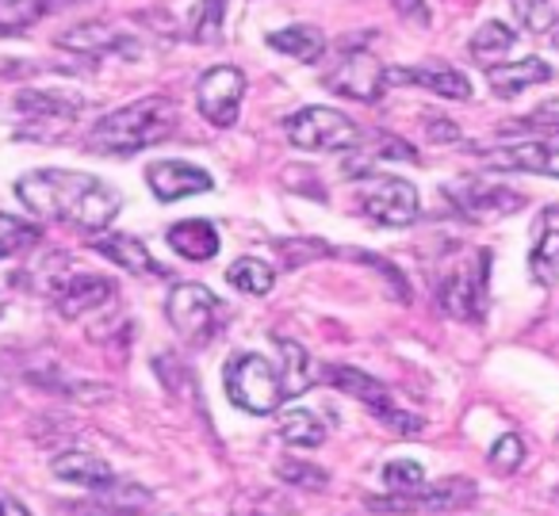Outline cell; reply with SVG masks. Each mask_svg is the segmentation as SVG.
Returning <instances> with one entry per match:
<instances>
[{
    "label": "cell",
    "instance_id": "1",
    "mask_svg": "<svg viewBox=\"0 0 559 516\" xmlns=\"http://www.w3.org/2000/svg\"><path fill=\"white\" fill-rule=\"evenodd\" d=\"M16 195L35 218L62 223L85 233H104L123 200L100 177L73 169H35L16 180Z\"/></svg>",
    "mask_w": 559,
    "mask_h": 516
},
{
    "label": "cell",
    "instance_id": "2",
    "mask_svg": "<svg viewBox=\"0 0 559 516\" xmlns=\"http://www.w3.org/2000/svg\"><path fill=\"white\" fill-rule=\"evenodd\" d=\"M180 123V108L169 96H142L111 116L96 119L88 131V149L108 157H131L165 142Z\"/></svg>",
    "mask_w": 559,
    "mask_h": 516
},
{
    "label": "cell",
    "instance_id": "3",
    "mask_svg": "<svg viewBox=\"0 0 559 516\" xmlns=\"http://www.w3.org/2000/svg\"><path fill=\"white\" fill-rule=\"evenodd\" d=\"M223 386H226V398L253 417H269L272 409H280V401H284L280 368H272V363L257 352H234L223 368Z\"/></svg>",
    "mask_w": 559,
    "mask_h": 516
},
{
    "label": "cell",
    "instance_id": "4",
    "mask_svg": "<svg viewBox=\"0 0 559 516\" xmlns=\"http://www.w3.org/2000/svg\"><path fill=\"white\" fill-rule=\"evenodd\" d=\"M284 134L304 154H345V149L365 146V131L345 111L322 108V104L292 111L284 119Z\"/></svg>",
    "mask_w": 559,
    "mask_h": 516
},
{
    "label": "cell",
    "instance_id": "5",
    "mask_svg": "<svg viewBox=\"0 0 559 516\" xmlns=\"http://www.w3.org/2000/svg\"><path fill=\"white\" fill-rule=\"evenodd\" d=\"M165 317H169V325L188 340V345L203 348L226 329L230 310H226V302L218 299L211 287L177 284L169 291V299H165Z\"/></svg>",
    "mask_w": 559,
    "mask_h": 516
},
{
    "label": "cell",
    "instance_id": "6",
    "mask_svg": "<svg viewBox=\"0 0 559 516\" xmlns=\"http://www.w3.org/2000/svg\"><path fill=\"white\" fill-rule=\"evenodd\" d=\"M326 383L334 386V391L349 394V398L365 401V406L372 409V413L380 417L388 429L403 432V436H418V432L426 429V421H421V417H414V413H406V409H399L388 386H383L380 379L368 375V371L349 368V363H337V368H326Z\"/></svg>",
    "mask_w": 559,
    "mask_h": 516
},
{
    "label": "cell",
    "instance_id": "7",
    "mask_svg": "<svg viewBox=\"0 0 559 516\" xmlns=\"http://www.w3.org/2000/svg\"><path fill=\"white\" fill-rule=\"evenodd\" d=\"M487 279H490V253L479 249L472 261L452 268L437 284V302L456 322H483V314H487Z\"/></svg>",
    "mask_w": 559,
    "mask_h": 516
},
{
    "label": "cell",
    "instance_id": "8",
    "mask_svg": "<svg viewBox=\"0 0 559 516\" xmlns=\"http://www.w3.org/2000/svg\"><path fill=\"white\" fill-rule=\"evenodd\" d=\"M475 482L467 478H441L433 485H421L411 493H388V497H368L365 505L372 513H391V516H418V513H456L475 501Z\"/></svg>",
    "mask_w": 559,
    "mask_h": 516
},
{
    "label": "cell",
    "instance_id": "9",
    "mask_svg": "<svg viewBox=\"0 0 559 516\" xmlns=\"http://www.w3.org/2000/svg\"><path fill=\"white\" fill-rule=\"evenodd\" d=\"M360 207L372 223L391 226V230H403V226L418 223V188L403 177H368L360 188Z\"/></svg>",
    "mask_w": 559,
    "mask_h": 516
},
{
    "label": "cell",
    "instance_id": "10",
    "mask_svg": "<svg viewBox=\"0 0 559 516\" xmlns=\"http://www.w3.org/2000/svg\"><path fill=\"white\" fill-rule=\"evenodd\" d=\"M241 100H246V73L238 65H211L195 81V108L211 127H234L238 123Z\"/></svg>",
    "mask_w": 559,
    "mask_h": 516
},
{
    "label": "cell",
    "instance_id": "11",
    "mask_svg": "<svg viewBox=\"0 0 559 516\" xmlns=\"http://www.w3.org/2000/svg\"><path fill=\"white\" fill-rule=\"evenodd\" d=\"M326 88L345 100L357 104H376L388 88V70L380 65V58L365 47H349L345 58L334 65V73H326Z\"/></svg>",
    "mask_w": 559,
    "mask_h": 516
},
{
    "label": "cell",
    "instance_id": "12",
    "mask_svg": "<svg viewBox=\"0 0 559 516\" xmlns=\"http://www.w3.org/2000/svg\"><path fill=\"white\" fill-rule=\"evenodd\" d=\"M444 195L472 223H487V218H502L525 207V195L521 192H513L506 184H487V180H460V184L444 188Z\"/></svg>",
    "mask_w": 559,
    "mask_h": 516
},
{
    "label": "cell",
    "instance_id": "13",
    "mask_svg": "<svg viewBox=\"0 0 559 516\" xmlns=\"http://www.w3.org/2000/svg\"><path fill=\"white\" fill-rule=\"evenodd\" d=\"M16 111L27 123L50 127V134H62L85 111V100L78 93H58V88H24L16 96Z\"/></svg>",
    "mask_w": 559,
    "mask_h": 516
},
{
    "label": "cell",
    "instance_id": "14",
    "mask_svg": "<svg viewBox=\"0 0 559 516\" xmlns=\"http://www.w3.org/2000/svg\"><path fill=\"white\" fill-rule=\"evenodd\" d=\"M483 161L490 169H518V172H540V177H559V134L556 139H521L510 146L487 149Z\"/></svg>",
    "mask_w": 559,
    "mask_h": 516
},
{
    "label": "cell",
    "instance_id": "15",
    "mask_svg": "<svg viewBox=\"0 0 559 516\" xmlns=\"http://www.w3.org/2000/svg\"><path fill=\"white\" fill-rule=\"evenodd\" d=\"M146 184L150 192L157 195L162 203H177V200H188V195H203L215 188L207 169L200 165H188V161H154L146 169Z\"/></svg>",
    "mask_w": 559,
    "mask_h": 516
},
{
    "label": "cell",
    "instance_id": "16",
    "mask_svg": "<svg viewBox=\"0 0 559 516\" xmlns=\"http://www.w3.org/2000/svg\"><path fill=\"white\" fill-rule=\"evenodd\" d=\"M116 295V284L108 276H66L50 287V299H55L58 314L62 317H81V314H93L100 310L104 302Z\"/></svg>",
    "mask_w": 559,
    "mask_h": 516
},
{
    "label": "cell",
    "instance_id": "17",
    "mask_svg": "<svg viewBox=\"0 0 559 516\" xmlns=\"http://www.w3.org/2000/svg\"><path fill=\"white\" fill-rule=\"evenodd\" d=\"M388 85H418L441 100H472V81L456 65H411V70H388Z\"/></svg>",
    "mask_w": 559,
    "mask_h": 516
},
{
    "label": "cell",
    "instance_id": "18",
    "mask_svg": "<svg viewBox=\"0 0 559 516\" xmlns=\"http://www.w3.org/2000/svg\"><path fill=\"white\" fill-rule=\"evenodd\" d=\"M62 50H73V55H88V58H104V55H134L131 35H123L119 27L104 24V20H93V24H78L58 39Z\"/></svg>",
    "mask_w": 559,
    "mask_h": 516
},
{
    "label": "cell",
    "instance_id": "19",
    "mask_svg": "<svg viewBox=\"0 0 559 516\" xmlns=\"http://www.w3.org/2000/svg\"><path fill=\"white\" fill-rule=\"evenodd\" d=\"M528 276H533L536 287L559 284V203L556 207H544L540 215L533 253H528Z\"/></svg>",
    "mask_w": 559,
    "mask_h": 516
},
{
    "label": "cell",
    "instance_id": "20",
    "mask_svg": "<svg viewBox=\"0 0 559 516\" xmlns=\"http://www.w3.org/2000/svg\"><path fill=\"white\" fill-rule=\"evenodd\" d=\"M556 77V70H551L544 58H521V62H498L487 70V85L495 88V96H502V100H513L518 93H525V88L533 85H544V81Z\"/></svg>",
    "mask_w": 559,
    "mask_h": 516
},
{
    "label": "cell",
    "instance_id": "21",
    "mask_svg": "<svg viewBox=\"0 0 559 516\" xmlns=\"http://www.w3.org/2000/svg\"><path fill=\"white\" fill-rule=\"evenodd\" d=\"M93 249L100 256H108L111 264L127 268L131 276H169V272L150 256V249L142 245L139 238H131V233H100V238L93 241Z\"/></svg>",
    "mask_w": 559,
    "mask_h": 516
},
{
    "label": "cell",
    "instance_id": "22",
    "mask_svg": "<svg viewBox=\"0 0 559 516\" xmlns=\"http://www.w3.org/2000/svg\"><path fill=\"white\" fill-rule=\"evenodd\" d=\"M169 245H173V253L177 256H185V261H192V264H203V261H215L218 256V230L207 223V218H185V223H177V226H169Z\"/></svg>",
    "mask_w": 559,
    "mask_h": 516
},
{
    "label": "cell",
    "instance_id": "23",
    "mask_svg": "<svg viewBox=\"0 0 559 516\" xmlns=\"http://www.w3.org/2000/svg\"><path fill=\"white\" fill-rule=\"evenodd\" d=\"M55 475L70 485H85V490H108V485H116V470L93 452H62L55 459Z\"/></svg>",
    "mask_w": 559,
    "mask_h": 516
},
{
    "label": "cell",
    "instance_id": "24",
    "mask_svg": "<svg viewBox=\"0 0 559 516\" xmlns=\"http://www.w3.org/2000/svg\"><path fill=\"white\" fill-rule=\"evenodd\" d=\"M269 47L276 50V55H288L304 65H314L326 55V35H322L319 27H304V24L280 27V32L269 35Z\"/></svg>",
    "mask_w": 559,
    "mask_h": 516
},
{
    "label": "cell",
    "instance_id": "25",
    "mask_svg": "<svg viewBox=\"0 0 559 516\" xmlns=\"http://www.w3.org/2000/svg\"><path fill=\"white\" fill-rule=\"evenodd\" d=\"M280 348V379H284V398H299L314 386V363L304 345L296 340H276Z\"/></svg>",
    "mask_w": 559,
    "mask_h": 516
},
{
    "label": "cell",
    "instance_id": "26",
    "mask_svg": "<svg viewBox=\"0 0 559 516\" xmlns=\"http://www.w3.org/2000/svg\"><path fill=\"white\" fill-rule=\"evenodd\" d=\"M513 47H518V35H513V27H506L502 20H487V24L472 35V43H467V50H472V58L483 70L498 65Z\"/></svg>",
    "mask_w": 559,
    "mask_h": 516
},
{
    "label": "cell",
    "instance_id": "27",
    "mask_svg": "<svg viewBox=\"0 0 559 516\" xmlns=\"http://www.w3.org/2000/svg\"><path fill=\"white\" fill-rule=\"evenodd\" d=\"M58 9V0H0V35H20L47 20Z\"/></svg>",
    "mask_w": 559,
    "mask_h": 516
},
{
    "label": "cell",
    "instance_id": "28",
    "mask_svg": "<svg viewBox=\"0 0 559 516\" xmlns=\"http://www.w3.org/2000/svg\"><path fill=\"white\" fill-rule=\"evenodd\" d=\"M226 279H230V287H238L241 295L261 299V295H269L272 284H276V272L264 261H257V256H238V261L226 268Z\"/></svg>",
    "mask_w": 559,
    "mask_h": 516
},
{
    "label": "cell",
    "instance_id": "29",
    "mask_svg": "<svg viewBox=\"0 0 559 516\" xmlns=\"http://www.w3.org/2000/svg\"><path fill=\"white\" fill-rule=\"evenodd\" d=\"M280 436L296 447H319L326 440V424L311 409H288V413L280 417Z\"/></svg>",
    "mask_w": 559,
    "mask_h": 516
},
{
    "label": "cell",
    "instance_id": "30",
    "mask_svg": "<svg viewBox=\"0 0 559 516\" xmlns=\"http://www.w3.org/2000/svg\"><path fill=\"white\" fill-rule=\"evenodd\" d=\"M39 238L43 233L35 223H27V218H12V215L0 211V261H4V256L24 253V249H32V245H39Z\"/></svg>",
    "mask_w": 559,
    "mask_h": 516
},
{
    "label": "cell",
    "instance_id": "31",
    "mask_svg": "<svg viewBox=\"0 0 559 516\" xmlns=\"http://www.w3.org/2000/svg\"><path fill=\"white\" fill-rule=\"evenodd\" d=\"M510 9H513V16H518V24L533 35H548L559 16L551 0H510Z\"/></svg>",
    "mask_w": 559,
    "mask_h": 516
},
{
    "label": "cell",
    "instance_id": "32",
    "mask_svg": "<svg viewBox=\"0 0 559 516\" xmlns=\"http://www.w3.org/2000/svg\"><path fill=\"white\" fill-rule=\"evenodd\" d=\"M383 482L391 485V493H411L426 485V470L414 459H391L388 467H383Z\"/></svg>",
    "mask_w": 559,
    "mask_h": 516
},
{
    "label": "cell",
    "instance_id": "33",
    "mask_svg": "<svg viewBox=\"0 0 559 516\" xmlns=\"http://www.w3.org/2000/svg\"><path fill=\"white\" fill-rule=\"evenodd\" d=\"M223 16H226V0H203L200 12H195L192 39L195 43H218V35H223Z\"/></svg>",
    "mask_w": 559,
    "mask_h": 516
},
{
    "label": "cell",
    "instance_id": "34",
    "mask_svg": "<svg viewBox=\"0 0 559 516\" xmlns=\"http://www.w3.org/2000/svg\"><path fill=\"white\" fill-rule=\"evenodd\" d=\"M521 463H525V440L513 436V432H506L502 440H495V447H490V467H495L498 475H513Z\"/></svg>",
    "mask_w": 559,
    "mask_h": 516
},
{
    "label": "cell",
    "instance_id": "35",
    "mask_svg": "<svg viewBox=\"0 0 559 516\" xmlns=\"http://www.w3.org/2000/svg\"><path fill=\"white\" fill-rule=\"evenodd\" d=\"M280 478H284V482H296V485H311V490H322V485H326V470L299 467V463H284V467H280Z\"/></svg>",
    "mask_w": 559,
    "mask_h": 516
},
{
    "label": "cell",
    "instance_id": "36",
    "mask_svg": "<svg viewBox=\"0 0 559 516\" xmlns=\"http://www.w3.org/2000/svg\"><path fill=\"white\" fill-rule=\"evenodd\" d=\"M395 12L406 20V24H418V27H429V4L426 0H391Z\"/></svg>",
    "mask_w": 559,
    "mask_h": 516
},
{
    "label": "cell",
    "instance_id": "37",
    "mask_svg": "<svg viewBox=\"0 0 559 516\" xmlns=\"http://www.w3.org/2000/svg\"><path fill=\"white\" fill-rule=\"evenodd\" d=\"M429 139H437V142H456L460 131L449 123V119H429Z\"/></svg>",
    "mask_w": 559,
    "mask_h": 516
},
{
    "label": "cell",
    "instance_id": "38",
    "mask_svg": "<svg viewBox=\"0 0 559 516\" xmlns=\"http://www.w3.org/2000/svg\"><path fill=\"white\" fill-rule=\"evenodd\" d=\"M0 516H32V513H27L24 501L9 497V493H0Z\"/></svg>",
    "mask_w": 559,
    "mask_h": 516
},
{
    "label": "cell",
    "instance_id": "39",
    "mask_svg": "<svg viewBox=\"0 0 559 516\" xmlns=\"http://www.w3.org/2000/svg\"><path fill=\"white\" fill-rule=\"evenodd\" d=\"M548 35H551V47L559 50V16H556V24H551V32H548Z\"/></svg>",
    "mask_w": 559,
    "mask_h": 516
},
{
    "label": "cell",
    "instance_id": "40",
    "mask_svg": "<svg viewBox=\"0 0 559 516\" xmlns=\"http://www.w3.org/2000/svg\"><path fill=\"white\" fill-rule=\"evenodd\" d=\"M0 317H4V307H0Z\"/></svg>",
    "mask_w": 559,
    "mask_h": 516
}]
</instances>
